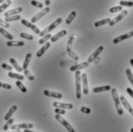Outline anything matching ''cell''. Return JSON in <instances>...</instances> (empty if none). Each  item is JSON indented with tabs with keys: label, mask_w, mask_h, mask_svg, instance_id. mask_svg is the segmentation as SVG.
<instances>
[{
	"label": "cell",
	"mask_w": 133,
	"mask_h": 132,
	"mask_svg": "<svg viewBox=\"0 0 133 132\" xmlns=\"http://www.w3.org/2000/svg\"><path fill=\"white\" fill-rule=\"evenodd\" d=\"M14 122V119L13 118H9L7 122L5 123V124L3 126V131H8L9 128V125L12 124V123Z\"/></svg>",
	"instance_id": "obj_35"
},
{
	"label": "cell",
	"mask_w": 133,
	"mask_h": 132,
	"mask_svg": "<svg viewBox=\"0 0 133 132\" xmlns=\"http://www.w3.org/2000/svg\"><path fill=\"white\" fill-rule=\"evenodd\" d=\"M24 131L25 132H33L32 131H29V128H25Z\"/></svg>",
	"instance_id": "obj_47"
},
{
	"label": "cell",
	"mask_w": 133,
	"mask_h": 132,
	"mask_svg": "<svg viewBox=\"0 0 133 132\" xmlns=\"http://www.w3.org/2000/svg\"><path fill=\"white\" fill-rule=\"evenodd\" d=\"M21 23L22 24V25H24L25 26H26V27H28V28H29V29H31L36 34H37V35H39V33H40V30L38 29V27H36L35 25H33L32 22H29V21H27L26 19H22L21 20Z\"/></svg>",
	"instance_id": "obj_7"
},
{
	"label": "cell",
	"mask_w": 133,
	"mask_h": 132,
	"mask_svg": "<svg viewBox=\"0 0 133 132\" xmlns=\"http://www.w3.org/2000/svg\"><path fill=\"white\" fill-rule=\"evenodd\" d=\"M50 10V8L49 6H46V8H44L41 10V12H39L38 14H36L35 16H33L32 19H31V22L32 23H35L37 21H38L39 19H41L42 17H43L44 16H45Z\"/></svg>",
	"instance_id": "obj_5"
},
{
	"label": "cell",
	"mask_w": 133,
	"mask_h": 132,
	"mask_svg": "<svg viewBox=\"0 0 133 132\" xmlns=\"http://www.w3.org/2000/svg\"><path fill=\"white\" fill-rule=\"evenodd\" d=\"M17 110V106L16 105H13V106H12V108L9 109V112L6 114V115L5 116V117H4V119L5 120V121H8L9 118H11V117L12 116V114L15 113V112Z\"/></svg>",
	"instance_id": "obj_22"
},
{
	"label": "cell",
	"mask_w": 133,
	"mask_h": 132,
	"mask_svg": "<svg viewBox=\"0 0 133 132\" xmlns=\"http://www.w3.org/2000/svg\"><path fill=\"white\" fill-rule=\"evenodd\" d=\"M31 4H32V5L37 7V8H39V9L43 8V4H42V3H41V2H37V1H35V0L31 1Z\"/></svg>",
	"instance_id": "obj_39"
},
{
	"label": "cell",
	"mask_w": 133,
	"mask_h": 132,
	"mask_svg": "<svg viewBox=\"0 0 133 132\" xmlns=\"http://www.w3.org/2000/svg\"><path fill=\"white\" fill-rule=\"evenodd\" d=\"M50 42H46L40 49H39V51L37 52V53H36V56L38 57V58H40V57H42V55L49 49V48L50 47Z\"/></svg>",
	"instance_id": "obj_18"
},
{
	"label": "cell",
	"mask_w": 133,
	"mask_h": 132,
	"mask_svg": "<svg viewBox=\"0 0 133 132\" xmlns=\"http://www.w3.org/2000/svg\"><path fill=\"white\" fill-rule=\"evenodd\" d=\"M131 131L133 132V128H132V129H131Z\"/></svg>",
	"instance_id": "obj_51"
},
{
	"label": "cell",
	"mask_w": 133,
	"mask_h": 132,
	"mask_svg": "<svg viewBox=\"0 0 133 132\" xmlns=\"http://www.w3.org/2000/svg\"><path fill=\"white\" fill-rule=\"evenodd\" d=\"M24 75L26 76V78H27L29 80H30V81H34V79H35L34 76L32 75L27 69L24 70Z\"/></svg>",
	"instance_id": "obj_36"
},
{
	"label": "cell",
	"mask_w": 133,
	"mask_h": 132,
	"mask_svg": "<svg viewBox=\"0 0 133 132\" xmlns=\"http://www.w3.org/2000/svg\"><path fill=\"white\" fill-rule=\"evenodd\" d=\"M111 90V86L110 85H105V86H101V87H96L92 89V92L94 93H99L102 92H106Z\"/></svg>",
	"instance_id": "obj_21"
},
{
	"label": "cell",
	"mask_w": 133,
	"mask_h": 132,
	"mask_svg": "<svg viewBox=\"0 0 133 132\" xmlns=\"http://www.w3.org/2000/svg\"><path fill=\"white\" fill-rule=\"evenodd\" d=\"M110 12L111 13H115V12H120V11H122V5H118V6H115L110 9Z\"/></svg>",
	"instance_id": "obj_37"
},
{
	"label": "cell",
	"mask_w": 133,
	"mask_h": 132,
	"mask_svg": "<svg viewBox=\"0 0 133 132\" xmlns=\"http://www.w3.org/2000/svg\"><path fill=\"white\" fill-rule=\"evenodd\" d=\"M21 19V16L19 15H13V16H7L5 17V21L7 22H13V21H17Z\"/></svg>",
	"instance_id": "obj_28"
},
{
	"label": "cell",
	"mask_w": 133,
	"mask_h": 132,
	"mask_svg": "<svg viewBox=\"0 0 133 132\" xmlns=\"http://www.w3.org/2000/svg\"><path fill=\"white\" fill-rule=\"evenodd\" d=\"M127 14H128V11H127V10H123L118 16H116L115 18H114L112 20H111V21L109 22V25H110V26H113V25H115L116 23H118V22H120V21L123 19Z\"/></svg>",
	"instance_id": "obj_9"
},
{
	"label": "cell",
	"mask_w": 133,
	"mask_h": 132,
	"mask_svg": "<svg viewBox=\"0 0 133 132\" xmlns=\"http://www.w3.org/2000/svg\"><path fill=\"white\" fill-rule=\"evenodd\" d=\"M43 93H44V94H45V96L51 97V98H58V99H60V98H62V94H61V93L51 92V91H49V90H45Z\"/></svg>",
	"instance_id": "obj_16"
},
{
	"label": "cell",
	"mask_w": 133,
	"mask_h": 132,
	"mask_svg": "<svg viewBox=\"0 0 133 132\" xmlns=\"http://www.w3.org/2000/svg\"><path fill=\"white\" fill-rule=\"evenodd\" d=\"M2 68L3 69H5V70L9 71V72H11V71L12 70V67L10 66V65H7V64H5V63L2 64Z\"/></svg>",
	"instance_id": "obj_41"
},
{
	"label": "cell",
	"mask_w": 133,
	"mask_h": 132,
	"mask_svg": "<svg viewBox=\"0 0 133 132\" xmlns=\"http://www.w3.org/2000/svg\"><path fill=\"white\" fill-rule=\"evenodd\" d=\"M51 3V0H45V4L46 5V6H49Z\"/></svg>",
	"instance_id": "obj_46"
},
{
	"label": "cell",
	"mask_w": 133,
	"mask_h": 132,
	"mask_svg": "<svg viewBox=\"0 0 133 132\" xmlns=\"http://www.w3.org/2000/svg\"><path fill=\"white\" fill-rule=\"evenodd\" d=\"M80 111H81V112H82V113H85V114H90V113H91V109H90L89 108H87V107H84V106H82V107L81 108Z\"/></svg>",
	"instance_id": "obj_40"
},
{
	"label": "cell",
	"mask_w": 133,
	"mask_h": 132,
	"mask_svg": "<svg viewBox=\"0 0 133 132\" xmlns=\"http://www.w3.org/2000/svg\"><path fill=\"white\" fill-rule=\"evenodd\" d=\"M0 26H2L3 28H9L10 25H9V22H7L5 21H3L2 19H0Z\"/></svg>",
	"instance_id": "obj_42"
},
{
	"label": "cell",
	"mask_w": 133,
	"mask_h": 132,
	"mask_svg": "<svg viewBox=\"0 0 133 132\" xmlns=\"http://www.w3.org/2000/svg\"><path fill=\"white\" fill-rule=\"evenodd\" d=\"M56 114H65V111L63 109V108H56L54 111Z\"/></svg>",
	"instance_id": "obj_43"
},
{
	"label": "cell",
	"mask_w": 133,
	"mask_h": 132,
	"mask_svg": "<svg viewBox=\"0 0 133 132\" xmlns=\"http://www.w3.org/2000/svg\"><path fill=\"white\" fill-rule=\"evenodd\" d=\"M22 11V7H18V8L13 9L12 10L7 11L6 12H5L4 16H5V17L10 16H13V15H16V14H18L19 12H21Z\"/></svg>",
	"instance_id": "obj_20"
},
{
	"label": "cell",
	"mask_w": 133,
	"mask_h": 132,
	"mask_svg": "<svg viewBox=\"0 0 133 132\" xmlns=\"http://www.w3.org/2000/svg\"><path fill=\"white\" fill-rule=\"evenodd\" d=\"M7 46H9V47H20V46H23L25 45V42L22 41H7L6 43Z\"/></svg>",
	"instance_id": "obj_19"
},
{
	"label": "cell",
	"mask_w": 133,
	"mask_h": 132,
	"mask_svg": "<svg viewBox=\"0 0 133 132\" xmlns=\"http://www.w3.org/2000/svg\"><path fill=\"white\" fill-rule=\"evenodd\" d=\"M132 37H133V31L127 32V33H125V34H124L122 36H118V37H116V38L113 39L112 41H113L114 44H118V43H119V42H121V41H122L124 40H126V39L132 38Z\"/></svg>",
	"instance_id": "obj_8"
},
{
	"label": "cell",
	"mask_w": 133,
	"mask_h": 132,
	"mask_svg": "<svg viewBox=\"0 0 133 132\" xmlns=\"http://www.w3.org/2000/svg\"><path fill=\"white\" fill-rule=\"evenodd\" d=\"M32 124H13L11 126L12 130H17V129H25V128H32Z\"/></svg>",
	"instance_id": "obj_13"
},
{
	"label": "cell",
	"mask_w": 133,
	"mask_h": 132,
	"mask_svg": "<svg viewBox=\"0 0 133 132\" xmlns=\"http://www.w3.org/2000/svg\"><path fill=\"white\" fill-rule=\"evenodd\" d=\"M52 37V35L51 34H49V33H48V34H46L45 36H42V38H41L39 41H38V43L40 44V45H42V44H44V43H45L49 38H51Z\"/></svg>",
	"instance_id": "obj_32"
},
{
	"label": "cell",
	"mask_w": 133,
	"mask_h": 132,
	"mask_svg": "<svg viewBox=\"0 0 133 132\" xmlns=\"http://www.w3.org/2000/svg\"><path fill=\"white\" fill-rule=\"evenodd\" d=\"M120 5L122 6H127V7H132L133 6V1H129V0H122L121 2H119Z\"/></svg>",
	"instance_id": "obj_31"
},
{
	"label": "cell",
	"mask_w": 133,
	"mask_h": 132,
	"mask_svg": "<svg viewBox=\"0 0 133 132\" xmlns=\"http://www.w3.org/2000/svg\"><path fill=\"white\" fill-rule=\"evenodd\" d=\"M72 37L70 38L69 39V42H68V45H67V48H66V52H67V53H68V55H69V56L71 57L72 58H73L74 60H78V56L76 55L75 52H72V47H71V42H72Z\"/></svg>",
	"instance_id": "obj_11"
},
{
	"label": "cell",
	"mask_w": 133,
	"mask_h": 132,
	"mask_svg": "<svg viewBox=\"0 0 133 132\" xmlns=\"http://www.w3.org/2000/svg\"><path fill=\"white\" fill-rule=\"evenodd\" d=\"M81 82L82 84V92L84 94H89V85H88V80L87 75L85 73L81 74Z\"/></svg>",
	"instance_id": "obj_6"
},
{
	"label": "cell",
	"mask_w": 133,
	"mask_h": 132,
	"mask_svg": "<svg viewBox=\"0 0 133 132\" xmlns=\"http://www.w3.org/2000/svg\"><path fill=\"white\" fill-rule=\"evenodd\" d=\"M9 62L12 64V65L16 69V71H18L19 72H22V68L19 65V64H18V62L14 59V58H11L10 59H9Z\"/></svg>",
	"instance_id": "obj_23"
},
{
	"label": "cell",
	"mask_w": 133,
	"mask_h": 132,
	"mask_svg": "<svg viewBox=\"0 0 133 132\" xmlns=\"http://www.w3.org/2000/svg\"><path fill=\"white\" fill-rule=\"evenodd\" d=\"M103 50H104V47H103L102 45H100V46H99V47L95 50V52H94L90 55V56L89 57V58H88V61H89V63L92 62V61L95 60V58L99 55V54H101V52H102Z\"/></svg>",
	"instance_id": "obj_10"
},
{
	"label": "cell",
	"mask_w": 133,
	"mask_h": 132,
	"mask_svg": "<svg viewBox=\"0 0 133 132\" xmlns=\"http://www.w3.org/2000/svg\"><path fill=\"white\" fill-rule=\"evenodd\" d=\"M126 92H128V94H129L132 98H133V90L131 88H127L126 89Z\"/></svg>",
	"instance_id": "obj_45"
},
{
	"label": "cell",
	"mask_w": 133,
	"mask_h": 132,
	"mask_svg": "<svg viewBox=\"0 0 133 132\" xmlns=\"http://www.w3.org/2000/svg\"><path fill=\"white\" fill-rule=\"evenodd\" d=\"M125 73H126V75H127V77H128V79L129 80L130 83L132 84V87H133V74H132V72H131V70H130L129 68H127V69L125 70Z\"/></svg>",
	"instance_id": "obj_34"
},
{
	"label": "cell",
	"mask_w": 133,
	"mask_h": 132,
	"mask_svg": "<svg viewBox=\"0 0 133 132\" xmlns=\"http://www.w3.org/2000/svg\"><path fill=\"white\" fill-rule=\"evenodd\" d=\"M12 4V1L11 0H6L5 1V2L0 6V12H2L5 9H6L10 5Z\"/></svg>",
	"instance_id": "obj_29"
},
{
	"label": "cell",
	"mask_w": 133,
	"mask_h": 132,
	"mask_svg": "<svg viewBox=\"0 0 133 132\" xmlns=\"http://www.w3.org/2000/svg\"><path fill=\"white\" fill-rule=\"evenodd\" d=\"M53 106L56 108H60L63 109H72L73 105L72 104H65V103H60V102H54Z\"/></svg>",
	"instance_id": "obj_15"
},
{
	"label": "cell",
	"mask_w": 133,
	"mask_h": 132,
	"mask_svg": "<svg viewBox=\"0 0 133 132\" xmlns=\"http://www.w3.org/2000/svg\"><path fill=\"white\" fill-rule=\"evenodd\" d=\"M0 33L2 35H3L6 38L9 39V40H12L13 39V36L9 32H8L4 28H0Z\"/></svg>",
	"instance_id": "obj_27"
},
{
	"label": "cell",
	"mask_w": 133,
	"mask_h": 132,
	"mask_svg": "<svg viewBox=\"0 0 133 132\" xmlns=\"http://www.w3.org/2000/svg\"><path fill=\"white\" fill-rule=\"evenodd\" d=\"M112 98H113V101H114L115 105L117 112L119 115H122L123 114V110H122V105H121L120 99H119L118 93H117V90L115 88L112 89Z\"/></svg>",
	"instance_id": "obj_1"
},
{
	"label": "cell",
	"mask_w": 133,
	"mask_h": 132,
	"mask_svg": "<svg viewBox=\"0 0 133 132\" xmlns=\"http://www.w3.org/2000/svg\"><path fill=\"white\" fill-rule=\"evenodd\" d=\"M62 19H61V18H58V19H57L56 20H55V21H54L51 25H49L47 28H45V29H43L42 32H40L39 36H40L41 37H42V36H45L46 34H48L49 32H51L54 29H56L58 25L62 22Z\"/></svg>",
	"instance_id": "obj_2"
},
{
	"label": "cell",
	"mask_w": 133,
	"mask_h": 132,
	"mask_svg": "<svg viewBox=\"0 0 133 132\" xmlns=\"http://www.w3.org/2000/svg\"><path fill=\"white\" fill-rule=\"evenodd\" d=\"M130 64L132 65V66L133 67V58H132V59H130Z\"/></svg>",
	"instance_id": "obj_48"
},
{
	"label": "cell",
	"mask_w": 133,
	"mask_h": 132,
	"mask_svg": "<svg viewBox=\"0 0 133 132\" xmlns=\"http://www.w3.org/2000/svg\"><path fill=\"white\" fill-rule=\"evenodd\" d=\"M16 85H17V87L20 89V91L22 92H23V93H26L27 92V88L25 87V85L19 80H18L17 81H16Z\"/></svg>",
	"instance_id": "obj_30"
},
{
	"label": "cell",
	"mask_w": 133,
	"mask_h": 132,
	"mask_svg": "<svg viewBox=\"0 0 133 132\" xmlns=\"http://www.w3.org/2000/svg\"><path fill=\"white\" fill-rule=\"evenodd\" d=\"M129 1H133V0H129Z\"/></svg>",
	"instance_id": "obj_52"
},
{
	"label": "cell",
	"mask_w": 133,
	"mask_h": 132,
	"mask_svg": "<svg viewBox=\"0 0 133 132\" xmlns=\"http://www.w3.org/2000/svg\"><path fill=\"white\" fill-rule=\"evenodd\" d=\"M66 34H67V31H66V30H62V31L58 32L56 35H55V36H52L51 38H50V40H51V41H52V42H55V41H58L59 38H62L63 36H65Z\"/></svg>",
	"instance_id": "obj_17"
},
{
	"label": "cell",
	"mask_w": 133,
	"mask_h": 132,
	"mask_svg": "<svg viewBox=\"0 0 133 132\" xmlns=\"http://www.w3.org/2000/svg\"><path fill=\"white\" fill-rule=\"evenodd\" d=\"M8 76L9 78H14V79H17L19 81H23L24 80V76L22 75H19V74H16V73H13L12 72H9L8 73Z\"/></svg>",
	"instance_id": "obj_25"
},
{
	"label": "cell",
	"mask_w": 133,
	"mask_h": 132,
	"mask_svg": "<svg viewBox=\"0 0 133 132\" xmlns=\"http://www.w3.org/2000/svg\"><path fill=\"white\" fill-rule=\"evenodd\" d=\"M76 12L75 11H73V12H72L71 13H70V15L69 16V17L67 18L66 19V21H65V23L67 24V25H69L72 22V20L74 19V18L76 17Z\"/></svg>",
	"instance_id": "obj_33"
},
{
	"label": "cell",
	"mask_w": 133,
	"mask_h": 132,
	"mask_svg": "<svg viewBox=\"0 0 133 132\" xmlns=\"http://www.w3.org/2000/svg\"><path fill=\"white\" fill-rule=\"evenodd\" d=\"M20 37H22V38H25V39H29V40H33V36L32 35L25 33V32H21L20 33Z\"/></svg>",
	"instance_id": "obj_38"
},
{
	"label": "cell",
	"mask_w": 133,
	"mask_h": 132,
	"mask_svg": "<svg viewBox=\"0 0 133 132\" xmlns=\"http://www.w3.org/2000/svg\"><path fill=\"white\" fill-rule=\"evenodd\" d=\"M76 98L80 99L82 97V86H81V72L80 70L76 71Z\"/></svg>",
	"instance_id": "obj_3"
},
{
	"label": "cell",
	"mask_w": 133,
	"mask_h": 132,
	"mask_svg": "<svg viewBox=\"0 0 133 132\" xmlns=\"http://www.w3.org/2000/svg\"><path fill=\"white\" fill-rule=\"evenodd\" d=\"M119 99H120V101L122 102V104L123 105V106H124V107L129 112V113L131 114L133 116V108L131 107V105H130V104L128 102V101L125 98V97L121 96V97L119 98Z\"/></svg>",
	"instance_id": "obj_14"
},
{
	"label": "cell",
	"mask_w": 133,
	"mask_h": 132,
	"mask_svg": "<svg viewBox=\"0 0 133 132\" xmlns=\"http://www.w3.org/2000/svg\"><path fill=\"white\" fill-rule=\"evenodd\" d=\"M2 86V82H0V88H1Z\"/></svg>",
	"instance_id": "obj_50"
},
{
	"label": "cell",
	"mask_w": 133,
	"mask_h": 132,
	"mask_svg": "<svg viewBox=\"0 0 133 132\" xmlns=\"http://www.w3.org/2000/svg\"><path fill=\"white\" fill-rule=\"evenodd\" d=\"M110 21H111V19H109V18H107V19H102V20H99V21H98V22H95L94 25H95V27H100V26H102L103 25H105V24L109 23V22H110Z\"/></svg>",
	"instance_id": "obj_26"
},
{
	"label": "cell",
	"mask_w": 133,
	"mask_h": 132,
	"mask_svg": "<svg viewBox=\"0 0 133 132\" xmlns=\"http://www.w3.org/2000/svg\"><path fill=\"white\" fill-rule=\"evenodd\" d=\"M89 65V62L87 61H84L82 63H80V64H78V65H75L73 66H72L70 68V71L71 72H76L78 70H81V69H83L86 67H88Z\"/></svg>",
	"instance_id": "obj_12"
},
{
	"label": "cell",
	"mask_w": 133,
	"mask_h": 132,
	"mask_svg": "<svg viewBox=\"0 0 133 132\" xmlns=\"http://www.w3.org/2000/svg\"><path fill=\"white\" fill-rule=\"evenodd\" d=\"M5 1H6V0H0V3H2V2H3Z\"/></svg>",
	"instance_id": "obj_49"
},
{
	"label": "cell",
	"mask_w": 133,
	"mask_h": 132,
	"mask_svg": "<svg viewBox=\"0 0 133 132\" xmlns=\"http://www.w3.org/2000/svg\"><path fill=\"white\" fill-rule=\"evenodd\" d=\"M3 88H5V89H9V90H10L11 88H12V86L10 85H9V84H6V83H4V84H2V86Z\"/></svg>",
	"instance_id": "obj_44"
},
{
	"label": "cell",
	"mask_w": 133,
	"mask_h": 132,
	"mask_svg": "<svg viewBox=\"0 0 133 132\" xmlns=\"http://www.w3.org/2000/svg\"><path fill=\"white\" fill-rule=\"evenodd\" d=\"M31 58H32V54L31 53H28L25 56V61H24V63H23V66H22V69L23 70H25L27 69L28 66H29V64L31 61Z\"/></svg>",
	"instance_id": "obj_24"
},
{
	"label": "cell",
	"mask_w": 133,
	"mask_h": 132,
	"mask_svg": "<svg viewBox=\"0 0 133 132\" xmlns=\"http://www.w3.org/2000/svg\"><path fill=\"white\" fill-rule=\"evenodd\" d=\"M56 119L61 124H62V126L63 127H65L66 129H67V131L69 132H75L76 131L73 129V128L69 124V123L68 122V121H66L63 117H62L61 116H60V114H56Z\"/></svg>",
	"instance_id": "obj_4"
}]
</instances>
